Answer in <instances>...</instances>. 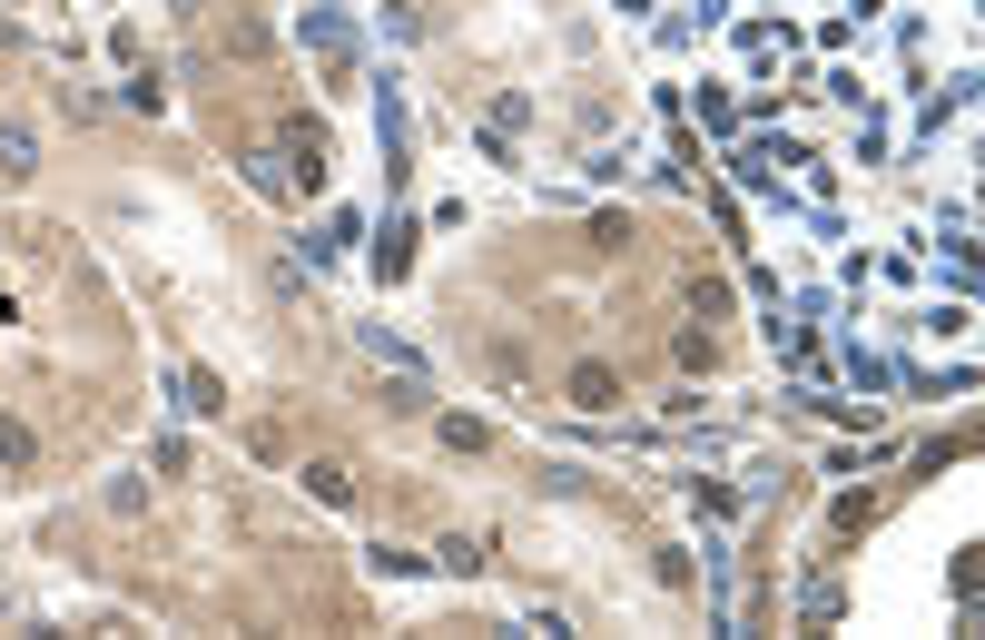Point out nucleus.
Returning <instances> with one entry per match:
<instances>
[{"label":"nucleus","instance_id":"nucleus-1","mask_svg":"<svg viewBox=\"0 0 985 640\" xmlns=\"http://www.w3.org/2000/svg\"><path fill=\"white\" fill-rule=\"evenodd\" d=\"M306 40H316V50H336V60H346V50H355V30H346V10H306Z\"/></svg>","mask_w":985,"mask_h":640},{"label":"nucleus","instance_id":"nucleus-2","mask_svg":"<svg viewBox=\"0 0 985 640\" xmlns=\"http://www.w3.org/2000/svg\"><path fill=\"white\" fill-rule=\"evenodd\" d=\"M405 257H415V227L395 217V227H385V247H375V267H385V277H405Z\"/></svg>","mask_w":985,"mask_h":640}]
</instances>
